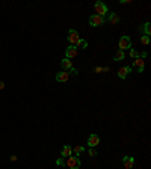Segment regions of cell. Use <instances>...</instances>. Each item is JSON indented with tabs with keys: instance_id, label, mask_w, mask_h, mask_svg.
<instances>
[{
	"instance_id": "obj_24",
	"label": "cell",
	"mask_w": 151,
	"mask_h": 169,
	"mask_svg": "<svg viewBox=\"0 0 151 169\" xmlns=\"http://www.w3.org/2000/svg\"><path fill=\"white\" fill-rule=\"evenodd\" d=\"M3 88H5V83H3V82H0V89H3Z\"/></svg>"
},
{
	"instance_id": "obj_14",
	"label": "cell",
	"mask_w": 151,
	"mask_h": 169,
	"mask_svg": "<svg viewBox=\"0 0 151 169\" xmlns=\"http://www.w3.org/2000/svg\"><path fill=\"white\" fill-rule=\"evenodd\" d=\"M118 21H119V17H118L115 12H110V14H109V23H110V24H118Z\"/></svg>"
},
{
	"instance_id": "obj_6",
	"label": "cell",
	"mask_w": 151,
	"mask_h": 169,
	"mask_svg": "<svg viewBox=\"0 0 151 169\" xmlns=\"http://www.w3.org/2000/svg\"><path fill=\"white\" fill-rule=\"evenodd\" d=\"M77 53H79V50H77V47H76V45H70V47L65 50V56H67V59L76 57V56H77Z\"/></svg>"
},
{
	"instance_id": "obj_23",
	"label": "cell",
	"mask_w": 151,
	"mask_h": 169,
	"mask_svg": "<svg viewBox=\"0 0 151 169\" xmlns=\"http://www.w3.org/2000/svg\"><path fill=\"white\" fill-rule=\"evenodd\" d=\"M70 71H71V74H79V71H77V70H76V68H71V70H70Z\"/></svg>"
},
{
	"instance_id": "obj_16",
	"label": "cell",
	"mask_w": 151,
	"mask_h": 169,
	"mask_svg": "<svg viewBox=\"0 0 151 169\" xmlns=\"http://www.w3.org/2000/svg\"><path fill=\"white\" fill-rule=\"evenodd\" d=\"M144 32H145V35H147V36H150V33H151L150 23H145V24H144Z\"/></svg>"
},
{
	"instance_id": "obj_13",
	"label": "cell",
	"mask_w": 151,
	"mask_h": 169,
	"mask_svg": "<svg viewBox=\"0 0 151 169\" xmlns=\"http://www.w3.org/2000/svg\"><path fill=\"white\" fill-rule=\"evenodd\" d=\"M60 67H62V70H65V71H68V70H71L73 68V63H71V60L70 59H64L62 62H60Z\"/></svg>"
},
{
	"instance_id": "obj_11",
	"label": "cell",
	"mask_w": 151,
	"mask_h": 169,
	"mask_svg": "<svg viewBox=\"0 0 151 169\" xmlns=\"http://www.w3.org/2000/svg\"><path fill=\"white\" fill-rule=\"evenodd\" d=\"M60 154H62V157L64 159H68V157H71V154H73V148L70 147V145H65L62 151H60Z\"/></svg>"
},
{
	"instance_id": "obj_4",
	"label": "cell",
	"mask_w": 151,
	"mask_h": 169,
	"mask_svg": "<svg viewBox=\"0 0 151 169\" xmlns=\"http://www.w3.org/2000/svg\"><path fill=\"white\" fill-rule=\"evenodd\" d=\"M95 12H97V15L104 17L106 12H107V6L103 2H95Z\"/></svg>"
},
{
	"instance_id": "obj_8",
	"label": "cell",
	"mask_w": 151,
	"mask_h": 169,
	"mask_svg": "<svg viewBox=\"0 0 151 169\" xmlns=\"http://www.w3.org/2000/svg\"><path fill=\"white\" fill-rule=\"evenodd\" d=\"M133 65L136 67V70H137L139 73H142V71H144V67H145V62H144L142 57H136L134 62H133Z\"/></svg>"
},
{
	"instance_id": "obj_1",
	"label": "cell",
	"mask_w": 151,
	"mask_h": 169,
	"mask_svg": "<svg viewBox=\"0 0 151 169\" xmlns=\"http://www.w3.org/2000/svg\"><path fill=\"white\" fill-rule=\"evenodd\" d=\"M104 17H100V15H97V14H92L91 17H89V24L92 26V27H100V26H103L104 24Z\"/></svg>"
},
{
	"instance_id": "obj_7",
	"label": "cell",
	"mask_w": 151,
	"mask_h": 169,
	"mask_svg": "<svg viewBox=\"0 0 151 169\" xmlns=\"http://www.w3.org/2000/svg\"><path fill=\"white\" fill-rule=\"evenodd\" d=\"M98 144H100V137H98L97 134H91V136L88 137V145H89L91 148H95Z\"/></svg>"
},
{
	"instance_id": "obj_21",
	"label": "cell",
	"mask_w": 151,
	"mask_h": 169,
	"mask_svg": "<svg viewBox=\"0 0 151 169\" xmlns=\"http://www.w3.org/2000/svg\"><path fill=\"white\" fill-rule=\"evenodd\" d=\"M130 56H132V57H134V59H136V57H139V53H137L136 50H130Z\"/></svg>"
},
{
	"instance_id": "obj_5",
	"label": "cell",
	"mask_w": 151,
	"mask_h": 169,
	"mask_svg": "<svg viewBox=\"0 0 151 169\" xmlns=\"http://www.w3.org/2000/svg\"><path fill=\"white\" fill-rule=\"evenodd\" d=\"M127 48H132V39L129 36H121L119 39V50H127Z\"/></svg>"
},
{
	"instance_id": "obj_19",
	"label": "cell",
	"mask_w": 151,
	"mask_h": 169,
	"mask_svg": "<svg viewBox=\"0 0 151 169\" xmlns=\"http://www.w3.org/2000/svg\"><path fill=\"white\" fill-rule=\"evenodd\" d=\"M56 165H59V166H65V159H64V157L57 159V160H56Z\"/></svg>"
},
{
	"instance_id": "obj_15",
	"label": "cell",
	"mask_w": 151,
	"mask_h": 169,
	"mask_svg": "<svg viewBox=\"0 0 151 169\" xmlns=\"http://www.w3.org/2000/svg\"><path fill=\"white\" fill-rule=\"evenodd\" d=\"M124 57H126L124 52H122V50H118V52L115 53V56H113V60H122Z\"/></svg>"
},
{
	"instance_id": "obj_9",
	"label": "cell",
	"mask_w": 151,
	"mask_h": 169,
	"mask_svg": "<svg viewBox=\"0 0 151 169\" xmlns=\"http://www.w3.org/2000/svg\"><path fill=\"white\" fill-rule=\"evenodd\" d=\"M122 163H124V168L126 169H132L133 165H134V159L130 157V156H126V157L122 159Z\"/></svg>"
},
{
	"instance_id": "obj_18",
	"label": "cell",
	"mask_w": 151,
	"mask_h": 169,
	"mask_svg": "<svg viewBox=\"0 0 151 169\" xmlns=\"http://www.w3.org/2000/svg\"><path fill=\"white\" fill-rule=\"evenodd\" d=\"M73 151H74V152L77 154V156H80V154H82V152L85 151V148H83V147H80V145H77V147H76V148H74Z\"/></svg>"
},
{
	"instance_id": "obj_22",
	"label": "cell",
	"mask_w": 151,
	"mask_h": 169,
	"mask_svg": "<svg viewBox=\"0 0 151 169\" xmlns=\"http://www.w3.org/2000/svg\"><path fill=\"white\" fill-rule=\"evenodd\" d=\"M89 156H97V152H95L94 148H91V150H89Z\"/></svg>"
},
{
	"instance_id": "obj_10",
	"label": "cell",
	"mask_w": 151,
	"mask_h": 169,
	"mask_svg": "<svg viewBox=\"0 0 151 169\" xmlns=\"http://www.w3.org/2000/svg\"><path fill=\"white\" fill-rule=\"evenodd\" d=\"M130 71H132V68H130V67H122L121 70H118V77H119V79H126V77L129 75Z\"/></svg>"
},
{
	"instance_id": "obj_2",
	"label": "cell",
	"mask_w": 151,
	"mask_h": 169,
	"mask_svg": "<svg viewBox=\"0 0 151 169\" xmlns=\"http://www.w3.org/2000/svg\"><path fill=\"white\" fill-rule=\"evenodd\" d=\"M65 165H67L70 169H79L80 166H82V163H80V159H79V157H68V159H67V162H65Z\"/></svg>"
},
{
	"instance_id": "obj_12",
	"label": "cell",
	"mask_w": 151,
	"mask_h": 169,
	"mask_svg": "<svg viewBox=\"0 0 151 169\" xmlns=\"http://www.w3.org/2000/svg\"><path fill=\"white\" fill-rule=\"evenodd\" d=\"M70 79V73H67V71H62V73H57L56 74V80L57 82H67Z\"/></svg>"
},
{
	"instance_id": "obj_17",
	"label": "cell",
	"mask_w": 151,
	"mask_h": 169,
	"mask_svg": "<svg viewBox=\"0 0 151 169\" xmlns=\"http://www.w3.org/2000/svg\"><path fill=\"white\" fill-rule=\"evenodd\" d=\"M141 42H142L144 45H148V44H150V36H147V35L141 36Z\"/></svg>"
},
{
	"instance_id": "obj_20",
	"label": "cell",
	"mask_w": 151,
	"mask_h": 169,
	"mask_svg": "<svg viewBox=\"0 0 151 169\" xmlns=\"http://www.w3.org/2000/svg\"><path fill=\"white\" fill-rule=\"evenodd\" d=\"M86 45H88V44H86V41H83V39H80V41L77 42V45H76V47H83V48H85Z\"/></svg>"
},
{
	"instance_id": "obj_3",
	"label": "cell",
	"mask_w": 151,
	"mask_h": 169,
	"mask_svg": "<svg viewBox=\"0 0 151 169\" xmlns=\"http://www.w3.org/2000/svg\"><path fill=\"white\" fill-rule=\"evenodd\" d=\"M68 41H70V44L71 45H77V42L80 41V36H79V32L74 30V29H70V32H68Z\"/></svg>"
}]
</instances>
